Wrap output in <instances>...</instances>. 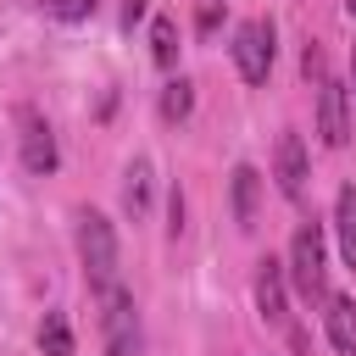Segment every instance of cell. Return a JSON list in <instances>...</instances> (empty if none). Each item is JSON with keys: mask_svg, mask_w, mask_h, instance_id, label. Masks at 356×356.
<instances>
[{"mask_svg": "<svg viewBox=\"0 0 356 356\" xmlns=\"http://www.w3.org/2000/svg\"><path fill=\"white\" fill-rule=\"evenodd\" d=\"M334 228H339V250H345V261L356 267V184L339 189V200H334Z\"/></svg>", "mask_w": 356, "mask_h": 356, "instance_id": "8fae6325", "label": "cell"}, {"mask_svg": "<svg viewBox=\"0 0 356 356\" xmlns=\"http://www.w3.org/2000/svg\"><path fill=\"white\" fill-rule=\"evenodd\" d=\"M139 11H145V0H128V6H122V22L134 28V22H139Z\"/></svg>", "mask_w": 356, "mask_h": 356, "instance_id": "d6986e66", "label": "cell"}, {"mask_svg": "<svg viewBox=\"0 0 356 356\" xmlns=\"http://www.w3.org/2000/svg\"><path fill=\"white\" fill-rule=\"evenodd\" d=\"M345 11H350V17H356V0H345Z\"/></svg>", "mask_w": 356, "mask_h": 356, "instance_id": "44dd1931", "label": "cell"}, {"mask_svg": "<svg viewBox=\"0 0 356 356\" xmlns=\"http://www.w3.org/2000/svg\"><path fill=\"white\" fill-rule=\"evenodd\" d=\"M78 256H83V273H89V289L106 295L117 289V234L100 211H83L78 217Z\"/></svg>", "mask_w": 356, "mask_h": 356, "instance_id": "6da1fadb", "label": "cell"}, {"mask_svg": "<svg viewBox=\"0 0 356 356\" xmlns=\"http://www.w3.org/2000/svg\"><path fill=\"white\" fill-rule=\"evenodd\" d=\"M189 106H195V83H189V78H172V83L161 89V117H167V122H184Z\"/></svg>", "mask_w": 356, "mask_h": 356, "instance_id": "5bb4252c", "label": "cell"}, {"mask_svg": "<svg viewBox=\"0 0 356 356\" xmlns=\"http://www.w3.org/2000/svg\"><path fill=\"white\" fill-rule=\"evenodd\" d=\"M289 278H295V289L312 306L328 295V250H323V228L317 222H300L295 228V239H289Z\"/></svg>", "mask_w": 356, "mask_h": 356, "instance_id": "7a4b0ae2", "label": "cell"}, {"mask_svg": "<svg viewBox=\"0 0 356 356\" xmlns=\"http://www.w3.org/2000/svg\"><path fill=\"white\" fill-rule=\"evenodd\" d=\"M317 134H323V145H334V150L350 139V117H345V83H334V78L317 89Z\"/></svg>", "mask_w": 356, "mask_h": 356, "instance_id": "8992f818", "label": "cell"}, {"mask_svg": "<svg viewBox=\"0 0 356 356\" xmlns=\"http://www.w3.org/2000/svg\"><path fill=\"white\" fill-rule=\"evenodd\" d=\"M256 306H261L267 323H284V261H273V256L256 273Z\"/></svg>", "mask_w": 356, "mask_h": 356, "instance_id": "9c48e42d", "label": "cell"}, {"mask_svg": "<svg viewBox=\"0 0 356 356\" xmlns=\"http://www.w3.org/2000/svg\"><path fill=\"white\" fill-rule=\"evenodd\" d=\"M150 56H156V67H172V61H178V28H172V17H156V28H150Z\"/></svg>", "mask_w": 356, "mask_h": 356, "instance_id": "9a60e30c", "label": "cell"}, {"mask_svg": "<svg viewBox=\"0 0 356 356\" xmlns=\"http://www.w3.org/2000/svg\"><path fill=\"white\" fill-rule=\"evenodd\" d=\"M167 217H172V222H167V234L178 239V234H184V195H178V189H172V206H167Z\"/></svg>", "mask_w": 356, "mask_h": 356, "instance_id": "ac0fdd59", "label": "cell"}, {"mask_svg": "<svg viewBox=\"0 0 356 356\" xmlns=\"http://www.w3.org/2000/svg\"><path fill=\"white\" fill-rule=\"evenodd\" d=\"M234 67H239L245 83H267V72H273V28L267 22L234 28Z\"/></svg>", "mask_w": 356, "mask_h": 356, "instance_id": "277c9868", "label": "cell"}, {"mask_svg": "<svg viewBox=\"0 0 356 356\" xmlns=\"http://www.w3.org/2000/svg\"><path fill=\"white\" fill-rule=\"evenodd\" d=\"M256 200H261V172L234 167V222L239 228H256Z\"/></svg>", "mask_w": 356, "mask_h": 356, "instance_id": "30bf717a", "label": "cell"}, {"mask_svg": "<svg viewBox=\"0 0 356 356\" xmlns=\"http://www.w3.org/2000/svg\"><path fill=\"white\" fill-rule=\"evenodd\" d=\"M300 72H306V83H317V89L328 83V61H323V50H317V44H306V56H300Z\"/></svg>", "mask_w": 356, "mask_h": 356, "instance_id": "e0dca14e", "label": "cell"}, {"mask_svg": "<svg viewBox=\"0 0 356 356\" xmlns=\"http://www.w3.org/2000/svg\"><path fill=\"white\" fill-rule=\"evenodd\" d=\"M39 350H44V356H72V328H67L61 312H50V317L39 323Z\"/></svg>", "mask_w": 356, "mask_h": 356, "instance_id": "4fadbf2b", "label": "cell"}, {"mask_svg": "<svg viewBox=\"0 0 356 356\" xmlns=\"http://www.w3.org/2000/svg\"><path fill=\"white\" fill-rule=\"evenodd\" d=\"M350 83H356V50H350Z\"/></svg>", "mask_w": 356, "mask_h": 356, "instance_id": "ffe728a7", "label": "cell"}, {"mask_svg": "<svg viewBox=\"0 0 356 356\" xmlns=\"http://www.w3.org/2000/svg\"><path fill=\"white\" fill-rule=\"evenodd\" d=\"M328 339L339 356H356V300L350 295H328Z\"/></svg>", "mask_w": 356, "mask_h": 356, "instance_id": "ba28073f", "label": "cell"}, {"mask_svg": "<svg viewBox=\"0 0 356 356\" xmlns=\"http://www.w3.org/2000/svg\"><path fill=\"white\" fill-rule=\"evenodd\" d=\"M122 206H128L134 217H145V211H150V161H145V156L128 167V184H122Z\"/></svg>", "mask_w": 356, "mask_h": 356, "instance_id": "7c38bea8", "label": "cell"}, {"mask_svg": "<svg viewBox=\"0 0 356 356\" xmlns=\"http://www.w3.org/2000/svg\"><path fill=\"white\" fill-rule=\"evenodd\" d=\"M100 339H106V356H145L139 306H134V295L122 284L100 295Z\"/></svg>", "mask_w": 356, "mask_h": 356, "instance_id": "3957f363", "label": "cell"}, {"mask_svg": "<svg viewBox=\"0 0 356 356\" xmlns=\"http://www.w3.org/2000/svg\"><path fill=\"white\" fill-rule=\"evenodd\" d=\"M273 178H278V189H284L289 200H300V195H306V145H300V134H278Z\"/></svg>", "mask_w": 356, "mask_h": 356, "instance_id": "5b68a950", "label": "cell"}, {"mask_svg": "<svg viewBox=\"0 0 356 356\" xmlns=\"http://www.w3.org/2000/svg\"><path fill=\"white\" fill-rule=\"evenodd\" d=\"M22 167L28 172H56V139H50V128L33 117V111H22Z\"/></svg>", "mask_w": 356, "mask_h": 356, "instance_id": "52a82bcc", "label": "cell"}, {"mask_svg": "<svg viewBox=\"0 0 356 356\" xmlns=\"http://www.w3.org/2000/svg\"><path fill=\"white\" fill-rule=\"evenodd\" d=\"M50 17H61V22H78V17H89L95 11V0H39Z\"/></svg>", "mask_w": 356, "mask_h": 356, "instance_id": "2e32d148", "label": "cell"}]
</instances>
